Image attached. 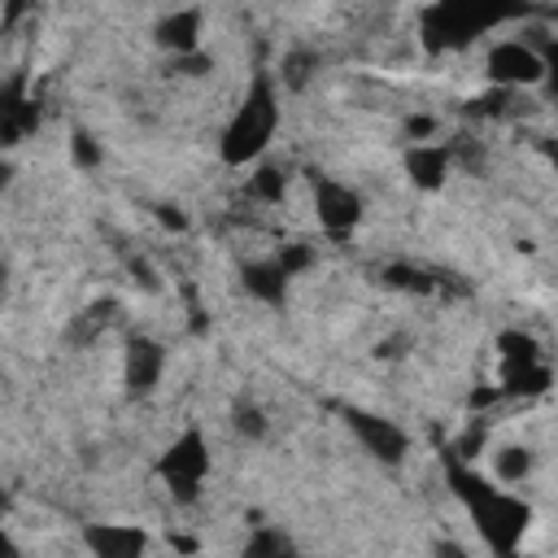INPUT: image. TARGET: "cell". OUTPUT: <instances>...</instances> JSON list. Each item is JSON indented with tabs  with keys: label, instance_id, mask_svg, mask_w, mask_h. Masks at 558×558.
<instances>
[{
	"label": "cell",
	"instance_id": "cell-32",
	"mask_svg": "<svg viewBox=\"0 0 558 558\" xmlns=\"http://www.w3.org/2000/svg\"><path fill=\"white\" fill-rule=\"evenodd\" d=\"M157 218H161L166 227H174V231H183V227H187V218H183L179 209H170V205H157Z\"/></svg>",
	"mask_w": 558,
	"mask_h": 558
},
{
	"label": "cell",
	"instance_id": "cell-21",
	"mask_svg": "<svg viewBox=\"0 0 558 558\" xmlns=\"http://www.w3.org/2000/svg\"><path fill=\"white\" fill-rule=\"evenodd\" d=\"M231 427H235V432H240L244 440H262V436L270 432V423H266V414H262L257 405H248V401L231 410Z\"/></svg>",
	"mask_w": 558,
	"mask_h": 558
},
{
	"label": "cell",
	"instance_id": "cell-9",
	"mask_svg": "<svg viewBox=\"0 0 558 558\" xmlns=\"http://www.w3.org/2000/svg\"><path fill=\"white\" fill-rule=\"evenodd\" d=\"M83 545L92 558H144L148 554V532L135 523H87Z\"/></svg>",
	"mask_w": 558,
	"mask_h": 558
},
{
	"label": "cell",
	"instance_id": "cell-16",
	"mask_svg": "<svg viewBox=\"0 0 558 558\" xmlns=\"http://www.w3.org/2000/svg\"><path fill=\"white\" fill-rule=\"evenodd\" d=\"M288 192V166L279 161H257V170L248 174V196L262 205H279Z\"/></svg>",
	"mask_w": 558,
	"mask_h": 558
},
{
	"label": "cell",
	"instance_id": "cell-31",
	"mask_svg": "<svg viewBox=\"0 0 558 558\" xmlns=\"http://www.w3.org/2000/svg\"><path fill=\"white\" fill-rule=\"evenodd\" d=\"M131 275H135V283H144L148 292H157L161 283H157V275H153V266L148 262H140V257H131Z\"/></svg>",
	"mask_w": 558,
	"mask_h": 558
},
{
	"label": "cell",
	"instance_id": "cell-3",
	"mask_svg": "<svg viewBox=\"0 0 558 558\" xmlns=\"http://www.w3.org/2000/svg\"><path fill=\"white\" fill-rule=\"evenodd\" d=\"M510 13L488 9V4H466V0H440L432 9H423L418 26H423V44L432 52H449V48H466L475 44L484 31L501 26Z\"/></svg>",
	"mask_w": 558,
	"mask_h": 558
},
{
	"label": "cell",
	"instance_id": "cell-14",
	"mask_svg": "<svg viewBox=\"0 0 558 558\" xmlns=\"http://www.w3.org/2000/svg\"><path fill=\"white\" fill-rule=\"evenodd\" d=\"M554 384V371L545 357H514L501 362V392L506 397H536Z\"/></svg>",
	"mask_w": 558,
	"mask_h": 558
},
{
	"label": "cell",
	"instance_id": "cell-17",
	"mask_svg": "<svg viewBox=\"0 0 558 558\" xmlns=\"http://www.w3.org/2000/svg\"><path fill=\"white\" fill-rule=\"evenodd\" d=\"M532 475V449H523V445H501L497 453H493V480L497 484H523Z\"/></svg>",
	"mask_w": 558,
	"mask_h": 558
},
{
	"label": "cell",
	"instance_id": "cell-28",
	"mask_svg": "<svg viewBox=\"0 0 558 558\" xmlns=\"http://www.w3.org/2000/svg\"><path fill=\"white\" fill-rule=\"evenodd\" d=\"M170 65H174V74H205V70H214V57L192 52V57H174Z\"/></svg>",
	"mask_w": 558,
	"mask_h": 558
},
{
	"label": "cell",
	"instance_id": "cell-25",
	"mask_svg": "<svg viewBox=\"0 0 558 558\" xmlns=\"http://www.w3.org/2000/svg\"><path fill=\"white\" fill-rule=\"evenodd\" d=\"M449 157H453V166H462V170H471V174L484 166V153H480V144H475L471 135L453 140V144H449Z\"/></svg>",
	"mask_w": 558,
	"mask_h": 558
},
{
	"label": "cell",
	"instance_id": "cell-7",
	"mask_svg": "<svg viewBox=\"0 0 558 558\" xmlns=\"http://www.w3.org/2000/svg\"><path fill=\"white\" fill-rule=\"evenodd\" d=\"M314 218H318V227H323L331 240H344V235H353L357 222H362V196H357L349 183H340V179H331V174H318V179H314Z\"/></svg>",
	"mask_w": 558,
	"mask_h": 558
},
{
	"label": "cell",
	"instance_id": "cell-15",
	"mask_svg": "<svg viewBox=\"0 0 558 558\" xmlns=\"http://www.w3.org/2000/svg\"><path fill=\"white\" fill-rule=\"evenodd\" d=\"M240 558H296V545L288 532L270 527V523H257L240 549Z\"/></svg>",
	"mask_w": 558,
	"mask_h": 558
},
{
	"label": "cell",
	"instance_id": "cell-11",
	"mask_svg": "<svg viewBox=\"0 0 558 558\" xmlns=\"http://www.w3.org/2000/svg\"><path fill=\"white\" fill-rule=\"evenodd\" d=\"M288 270L279 266V257H262V262H244L240 266V288L262 301V305H283L288 301Z\"/></svg>",
	"mask_w": 558,
	"mask_h": 558
},
{
	"label": "cell",
	"instance_id": "cell-5",
	"mask_svg": "<svg viewBox=\"0 0 558 558\" xmlns=\"http://www.w3.org/2000/svg\"><path fill=\"white\" fill-rule=\"evenodd\" d=\"M340 423L349 427V436H353L375 462H384V466H401V462H405L410 436H405L392 418H384V414H375V410H362V405H340Z\"/></svg>",
	"mask_w": 558,
	"mask_h": 558
},
{
	"label": "cell",
	"instance_id": "cell-23",
	"mask_svg": "<svg viewBox=\"0 0 558 558\" xmlns=\"http://www.w3.org/2000/svg\"><path fill=\"white\" fill-rule=\"evenodd\" d=\"M497 349H501V362H514V357H541L536 340L527 331H501L497 336Z\"/></svg>",
	"mask_w": 558,
	"mask_h": 558
},
{
	"label": "cell",
	"instance_id": "cell-24",
	"mask_svg": "<svg viewBox=\"0 0 558 558\" xmlns=\"http://www.w3.org/2000/svg\"><path fill=\"white\" fill-rule=\"evenodd\" d=\"M70 157H74V166H78V170H96V166L105 161L100 144H96L87 131H74V140H70Z\"/></svg>",
	"mask_w": 558,
	"mask_h": 558
},
{
	"label": "cell",
	"instance_id": "cell-20",
	"mask_svg": "<svg viewBox=\"0 0 558 558\" xmlns=\"http://www.w3.org/2000/svg\"><path fill=\"white\" fill-rule=\"evenodd\" d=\"M384 283L388 288H401V292H432L436 283H432V275L427 270H414V266H384Z\"/></svg>",
	"mask_w": 558,
	"mask_h": 558
},
{
	"label": "cell",
	"instance_id": "cell-33",
	"mask_svg": "<svg viewBox=\"0 0 558 558\" xmlns=\"http://www.w3.org/2000/svg\"><path fill=\"white\" fill-rule=\"evenodd\" d=\"M549 161H554V174H558V148H549Z\"/></svg>",
	"mask_w": 558,
	"mask_h": 558
},
{
	"label": "cell",
	"instance_id": "cell-18",
	"mask_svg": "<svg viewBox=\"0 0 558 558\" xmlns=\"http://www.w3.org/2000/svg\"><path fill=\"white\" fill-rule=\"evenodd\" d=\"M314 70H318V52H314V48H292V52L279 61V83H283L288 92H301V87L314 78Z\"/></svg>",
	"mask_w": 558,
	"mask_h": 558
},
{
	"label": "cell",
	"instance_id": "cell-2",
	"mask_svg": "<svg viewBox=\"0 0 558 558\" xmlns=\"http://www.w3.org/2000/svg\"><path fill=\"white\" fill-rule=\"evenodd\" d=\"M275 131H279V83L270 70H257L222 126L218 157L227 166H257L266 157Z\"/></svg>",
	"mask_w": 558,
	"mask_h": 558
},
{
	"label": "cell",
	"instance_id": "cell-27",
	"mask_svg": "<svg viewBox=\"0 0 558 558\" xmlns=\"http://www.w3.org/2000/svg\"><path fill=\"white\" fill-rule=\"evenodd\" d=\"M506 100H510V92L493 87L488 96H475V100L466 105V113H475V118H484V113H488V118H493V113H501V105H506Z\"/></svg>",
	"mask_w": 558,
	"mask_h": 558
},
{
	"label": "cell",
	"instance_id": "cell-12",
	"mask_svg": "<svg viewBox=\"0 0 558 558\" xmlns=\"http://www.w3.org/2000/svg\"><path fill=\"white\" fill-rule=\"evenodd\" d=\"M157 48H166L170 57H192L201 52V9H174L157 22Z\"/></svg>",
	"mask_w": 558,
	"mask_h": 558
},
{
	"label": "cell",
	"instance_id": "cell-22",
	"mask_svg": "<svg viewBox=\"0 0 558 558\" xmlns=\"http://www.w3.org/2000/svg\"><path fill=\"white\" fill-rule=\"evenodd\" d=\"M275 257H279V266L288 270V279H296V275L314 270V262H318V257H314V244H283Z\"/></svg>",
	"mask_w": 558,
	"mask_h": 558
},
{
	"label": "cell",
	"instance_id": "cell-10",
	"mask_svg": "<svg viewBox=\"0 0 558 558\" xmlns=\"http://www.w3.org/2000/svg\"><path fill=\"white\" fill-rule=\"evenodd\" d=\"M453 170V157H449V144H410L405 148V174L418 192H436L445 187Z\"/></svg>",
	"mask_w": 558,
	"mask_h": 558
},
{
	"label": "cell",
	"instance_id": "cell-4",
	"mask_svg": "<svg viewBox=\"0 0 558 558\" xmlns=\"http://www.w3.org/2000/svg\"><path fill=\"white\" fill-rule=\"evenodd\" d=\"M209 475V440L201 427H183L157 458V480L166 484V493L174 501H196Z\"/></svg>",
	"mask_w": 558,
	"mask_h": 558
},
{
	"label": "cell",
	"instance_id": "cell-29",
	"mask_svg": "<svg viewBox=\"0 0 558 558\" xmlns=\"http://www.w3.org/2000/svg\"><path fill=\"white\" fill-rule=\"evenodd\" d=\"M432 131H436V118H427V113H410V118H405V140L423 144Z\"/></svg>",
	"mask_w": 558,
	"mask_h": 558
},
{
	"label": "cell",
	"instance_id": "cell-19",
	"mask_svg": "<svg viewBox=\"0 0 558 558\" xmlns=\"http://www.w3.org/2000/svg\"><path fill=\"white\" fill-rule=\"evenodd\" d=\"M109 314H113V301H96L92 310H83L74 323H70V344H92L96 336H100V327L109 323Z\"/></svg>",
	"mask_w": 558,
	"mask_h": 558
},
{
	"label": "cell",
	"instance_id": "cell-13",
	"mask_svg": "<svg viewBox=\"0 0 558 558\" xmlns=\"http://www.w3.org/2000/svg\"><path fill=\"white\" fill-rule=\"evenodd\" d=\"M35 122H39V109H35V100L22 96V78L4 83V92H0V140L13 148V144H22V135L35 131Z\"/></svg>",
	"mask_w": 558,
	"mask_h": 558
},
{
	"label": "cell",
	"instance_id": "cell-6",
	"mask_svg": "<svg viewBox=\"0 0 558 558\" xmlns=\"http://www.w3.org/2000/svg\"><path fill=\"white\" fill-rule=\"evenodd\" d=\"M484 70H488V83H493V87H501V92L545 83L541 48H536V44H523V39H497V44L488 48Z\"/></svg>",
	"mask_w": 558,
	"mask_h": 558
},
{
	"label": "cell",
	"instance_id": "cell-26",
	"mask_svg": "<svg viewBox=\"0 0 558 558\" xmlns=\"http://www.w3.org/2000/svg\"><path fill=\"white\" fill-rule=\"evenodd\" d=\"M541 61H545V87L558 100V39H541Z\"/></svg>",
	"mask_w": 558,
	"mask_h": 558
},
{
	"label": "cell",
	"instance_id": "cell-8",
	"mask_svg": "<svg viewBox=\"0 0 558 558\" xmlns=\"http://www.w3.org/2000/svg\"><path fill=\"white\" fill-rule=\"evenodd\" d=\"M166 371V349L153 336H131L122 349V384L131 397H148Z\"/></svg>",
	"mask_w": 558,
	"mask_h": 558
},
{
	"label": "cell",
	"instance_id": "cell-1",
	"mask_svg": "<svg viewBox=\"0 0 558 558\" xmlns=\"http://www.w3.org/2000/svg\"><path fill=\"white\" fill-rule=\"evenodd\" d=\"M445 480L453 488V497L466 506L471 523H475V536L488 545L493 558H514L527 527H532V506L523 497H514L506 484L480 475L471 462L445 453Z\"/></svg>",
	"mask_w": 558,
	"mask_h": 558
},
{
	"label": "cell",
	"instance_id": "cell-30",
	"mask_svg": "<svg viewBox=\"0 0 558 558\" xmlns=\"http://www.w3.org/2000/svg\"><path fill=\"white\" fill-rule=\"evenodd\" d=\"M432 558H471V549H466L462 541H453V536H440V541L432 545Z\"/></svg>",
	"mask_w": 558,
	"mask_h": 558
}]
</instances>
